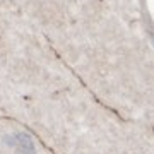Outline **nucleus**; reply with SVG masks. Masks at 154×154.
<instances>
[{
  "mask_svg": "<svg viewBox=\"0 0 154 154\" xmlns=\"http://www.w3.org/2000/svg\"><path fill=\"white\" fill-rule=\"evenodd\" d=\"M5 144L11 149H14V154H36V146L31 135L24 132L9 134L5 137Z\"/></svg>",
  "mask_w": 154,
  "mask_h": 154,
  "instance_id": "1",
  "label": "nucleus"
}]
</instances>
